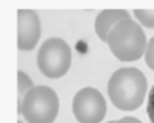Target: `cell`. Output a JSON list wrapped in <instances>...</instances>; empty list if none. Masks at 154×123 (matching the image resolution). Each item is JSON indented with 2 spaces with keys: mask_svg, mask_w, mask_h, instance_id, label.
<instances>
[{
  "mask_svg": "<svg viewBox=\"0 0 154 123\" xmlns=\"http://www.w3.org/2000/svg\"><path fill=\"white\" fill-rule=\"evenodd\" d=\"M59 97L49 86L38 85L26 94L22 114L28 123H53L59 114Z\"/></svg>",
  "mask_w": 154,
  "mask_h": 123,
  "instance_id": "cell-3",
  "label": "cell"
},
{
  "mask_svg": "<svg viewBox=\"0 0 154 123\" xmlns=\"http://www.w3.org/2000/svg\"><path fill=\"white\" fill-rule=\"evenodd\" d=\"M116 123H142V122L136 117H123L120 120H116Z\"/></svg>",
  "mask_w": 154,
  "mask_h": 123,
  "instance_id": "cell-12",
  "label": "cell"
},
{
  "mask_svg": "<svg viewBox=\"0 0 154 123\" xmlns=\"http://www.w3.org/2000/svg\"><path fill=\"white\" fill-rule=\"evenodd\" d=\"M123 19H130V12L125 9H106L102 11L96 19L94 29L96 34L100 37V40H103L108 43V35L111 29L116 26V23H119Z\"/></svg>",
  "mask_w": 154,
  "mask_h": 123,
  "instance_id": "cell-7",
  "label": "cell"
},
{
  "mask_svg": "<svg viewBox=\"0 0 154 123\" xmlns=\"http://www.w3.org/2000/svg\"><path fill=\"white\" fill-rule=\"evenodd\" d=\"M134 17L139 20L140 25H143L145 28L154 29V9H136Z\"/></svg>",
  "mask_w": 154,
  "mask_h": 123,
  "instance_id": "cell-9",
  "label": "cell"
},
{
  "mask_svg": "<svg viewBox=\"0 0 154 123\" xmlns=\"http://www.w3.org/2000/svg\"><path fill=\"white\" fill-rule=\"evenodd\" d=\"M72 54L69 45L59 39L53 37L48 39L38 49L37 54V65L43 76L49 79H60L68 72L71 68Z\"/></svg>",
  "mask_w": 154,
  "mask_h": 123,
  "instance_id": "cell-4",
  "label": "cell"
},
{
  "mask_svg": "<svg viewBox=\"0 0 154 123\" xmlns=\"http://www.w3.org/2000/svg\"><path fill=\"white\" fill-rule=\"evenodd\" d=\"M19 123H22V122H19Z\"/></svg>",
  "mask_w": 154,
  "mask_h": 123,
  "instance_id": "cell-14",
  "label": "cell"
},
{
  "mask_svg": "<svg viewBox=\"0 0 154 123\" xmlns=\"http://www.w3.org/2000/svg\"><path fill=\"white\" fill-rule=\"evenodd\" d=\"M148 82L137 68H120L108 82V97L120 111H134L145 100Z\"/></svg>",
  "mask_w": 154,
  "mask_h": 123,
  "instance_id": "cell-1",
  "label": "cell"
},
{
  "mask_svg": "<svg viewBox=\"0 0 154 123\" xmlns=\"http://www.w3.org/2000/svg\"><path fill=\"white\" fill-rule=\"evenodd\" d=\"M72 112L79 123H100L106 114V102L96 88H83L74 95Z\"/></svg>",
  "mask_w": 154,
  "mask_h": 123,
  "instance_id": "cell-5",
  "label": "cell"
},
{
  "mask_svg": "<svg viewBox=\"0 0 154 123\" xmlns=\"http://www.w3.org/2000/svg\"><path fill=\"white\" fill-rule=\"evenodd\" d=\"M108 123H116V122H108Z\"/></svg>",
  "mask_w": 154,
  "mask_h": 123,
  "instance_id": "cell-13",
  "label": "cell"
},
{
  "mask_svg": "<svg viewBox=\"0 0 154 123\" xmlns=\"http://www.w3.org/2000/svg\"><path fill=\"white\" fill-rule=\"evenodd\" d=\"M146 45V35L142 26L131 17L116 23L108 35V46L120 62L139 60L145 54Z\"/></svg>",
  "mask_w": 154,
  "mask_h": 123,
  "instance_id": "cell-2",
  "label": "cell"
},
{
  "mask_svg": "<svg viewBox=\"0 0 154 123\" xmlns=\"http://www.w3.org/2000/svg\"><path fill=\"white\" fill-rule=\"evenodd\" d=\"M40 39V20L37 12L17 11V46L20 51H31Z\"/></svg>",
  "mask_w": 154,
  "mask_h": 123,
  "instance_id": "cell-6",
  "label": "cell"
},
{
  "mask_svg": "<svg viewBox=\"0 0 154 123\" xmlns=\"http://www.w3.org/2000/svg\"><path fill=\"white\" fill-rule=\"evenodd\" d=\"M17 86H19V89H17V111H19V114H22L23 100L26 97V94L34 88V85H32L31 79L23 71H19L17 72Z\"/></svg>",
  "mask_w": 154,
  "mask_h": 123,
  "instance_id": "cell-8",
  "label": "cell"
},
{
  "mask_svg": "<svg viewBox=\"0 0 154 123\" xmlns=\"http://www.w3.org/2000/svg\"><path fill=\"white\" fill-rule=\"evenodd\" d=\"M145 62H146L148 68L154 71V35L151 37V40L146 45V49H145Z\"/></svg>",
  "mask_w": 154,
  "mask_h": 123,
  "instance_id": "cell-10",
  "label": "cell"
},
{
  "mask_svg": "<svg viewBox=\"0 0 154 123\" xmlns=\"http://www.w3.org/2000/svg\"><path fill=\"white\" fill-rule=\"evenodd\" d=\"M146 112H148V117H149L151 123H154V86L151 88V91H149V94H148Z\"/></svg>",
  "mask_w": 154,
  "mask_h": 123,
  "instance_id": "cell-11",
  "label": "cell"
}]
</instances>
